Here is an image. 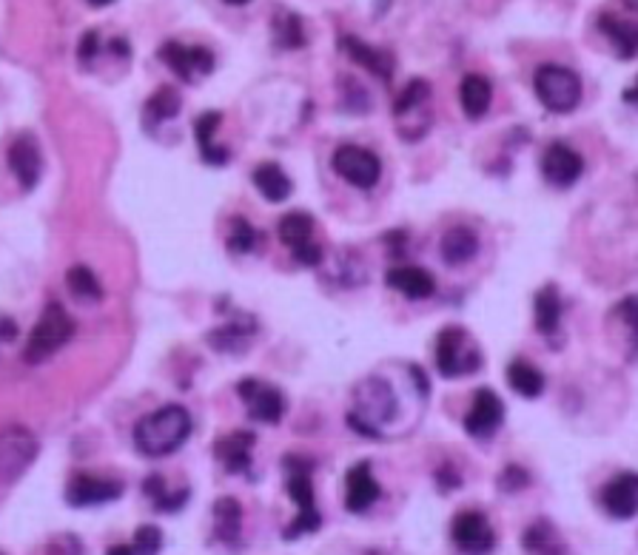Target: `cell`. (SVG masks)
Returning <instances> with one entry per match:
<instances>
[{"label":"cell","mask_w":638,"mask_h":555,"mask_svg":"<svg viewBox=\"0 0 638 555\" xmlns=\"http://www.w3.org/2000/svg\"><path fill=\"white\" fill-rule=\"evenodd\" d=\"M191 413L183 405H166L143 416L134 427V447L146 459H166L177 453L191 436Z\"/></svg>","instance_id":"obj_1"},{"label":"cell","mask_w":638,"mask_h":555,"mask_svg":"<svg viewBox=\"0 0 638 555\" xmlns=\"http://www.w3.org/2000/svg\"><path fill=\"white\" fill-rule=\"evenodd\" d=\"M533 92L547 111L570 114L582 103V77L567 66L545 63L533 74Z\"/></svg>","instance_id":"obj_4"},{"label":"cell","mask_w":638,"mask_h":555,"mask_svg":"<svg viewBox=\"0 0 638 555\" xmlns=\"http://www.w3.org/2000/svg\"><path fill=\"white\" fill-rule=\"evenodd\" d=\"M180 109H183V100H180V92L171 89V86H163L157 92L151 94L146 100V109H143V126L146 129H157L160 123L166 120H174L180 117Z\"/></svg>","instance_id":"obj_28"},{"label":"cell","mask_w":638,"mask_h":555,"mask_svg":"<svg viewBox=\"0 0 638 555\" xmlns=\"http://www.w3.org/2000/svg\"><path fill=\"white\" fill-rule=\"evenodd\" d=\"M522 547L527 553H567V541L547 518H539L527 527L522 536Z\"/></svg>","instance_id":"obj_30"},{"label":"cell","mask_w":638,"mask_h":555,"mask_svg":"<svg viewBox=\"0 0 638 555\" xmlns=\"http://www.w3.org/2000/svg\"><path fill=\"white\" fill-rule=\"evenodd\" d=\"M599 29L610 37V43L616 46V55H619L621 60H630V57L636 55V26H633V20L601 15Z\"/></svg>","instance_id":"obj_31"},{"label":"cell","mask_w":638,"mask_h":555,"mask_svg":"<svg viewBox=\"0 0 638 555\" xmlns=\"http://www.w3.org/2000/svg\"><path fill=\"white\" fill-rule=\"evenodd\" d=\"M18 336V325L6 316H0V342H15Z\"/></svg>","instance_id":"obj_44"},{"label":"cell","mask_w":638,"mask_h":555,"mask_svg":"<svg viewBox=\"0 0 638 555\" xmlns=\"http://www.w3.org/2000/svg\"><path fill=\"white\" fill-rule=\"evenodd\" d=\"M428 100H431V86L422 77H416L396 97L394 117H405V114H413V111H422L428 106Z\"/></svg>","instance_id":"obj_34"},{"label":"cell","mask_w":638,"mask_h":555,"mask_svg":"<svg viewBox=\"0 0 638 555\" xmlns=\"http://www.w3.org/2000/svg\"><path fill=\"white\" fill-rule=\"evenodd\" d=\"M211 518H214V530L211 538L223 547H243V504L231 496H220L211 507Z\"/></svg>","instance_id":"obj_19"},{"label":"cell","mask_w":638,"mask_h":555,"mask_svg":"<svg viewBox=\"0 0 638 555\" xmlns=\"http://www.w3.org/2000/svg\"><path fill=\"white\" fill-rule=\"evenodd\" d=\"M126 484L117 479H97V476H89V473H75L69 487H66V501L72 507H97V504H106V501H114L123 496Z\"/></svg>","instance_id":"obj_14"},{"label":"cell","mask_w":638,"mask_h":555,"mask_svg":"<svg viewBox=\"0 0 638 555\" xmlns=\"http://www.w3.org/2000/svg\"><path fill=\"white\" fill-rule=\"evenodd\" d=\"M451 541L462 553H490L496 547V533L485 513H459L451 524Z\"/></svg>","instance_id":"obj_12"},{"label":"cell","mask_w":638,"mask_h":555,"mask_svg":"<svg viewBox=\"0 0 638 555\" xmlns=\"http://www.w3.org/2000/svg\"><path fill=\"white\" fill-rule=\"evenodd\" d=\"M624 100H627V103H633V100H636V89H627V94H624Z\"/></svg>","instance_id":"obj_47"},{"label":"cell","mask_w":638,"mask_h":555,"mask_svg":"<svg viewBox=\"0 0 638 555\" xmlns=\"http://www.w3.org/2000/svg\"><path fill=\"white\" fill-rule=\"evenodd\" d=\"M527 484H530V473H527L525 467H519V464L505 467V473H499V479H496V487H499L502 493H507V496L525 490Z\"/></svg>","instance_id":"obj_37"},{"label":"cell","mask_w":638,"mask_h":555,"mask_svg":"<svg viewBox=\"0 0 638 555\" xmlns=\"http://www.w3.org/2000/svg\"><path fill=\"white\" fill-rule=\"evenodd\" d=\"M482 368V351L462 325H448L436 336V370L445 379H462Z\"/></svg>","instance_id":"obj_5"},{"label":"cell","mask_w":638,"mask_h":555,"mask_svg":"<svg viewBox=\"0 0 638 555\" xmlns=\"http://www.w3.org/2000/svg\"><path fill=\"white\" fill-rule=\"evenodd\" d=\"M9 171L18 177V183L23 191H32L40 183V171H43V154H40V143L35 134H20L18 140L12 143L9 154Z\"/></svg>","instance_id":"obj_15"},{"label":"cell","mask_w":638,"mask_h":555,"mask_svg":"<svg viewBox=\"0 0 638 555\" xmlns=\"http://www.w3.org/2000/svg\"><path fill=\"white\" fill-rule=\"evenodd\" d=\"M459 103L468 120H482L493 103V86L485 74H465L459 86Z\"/></svg>","instance_id":"obj_25"},{"label":"cell","mask_w":638,"mask_h":555,"mask_svg":"<svg viewBox=\"0 0 638 555\" xmlns=\"http://www.w3.org/2000/svg\"><path fill=\"white\" fill-rule=\"evenodd\" d=\"M439 251H442L445 265H451V268L468 265L470 259L479 254V237H476V231L468 228V225H453V228L445 231Z\"/></svg>","instance_id":"obj_24"},{"label":"cell","mask_w":638,"mask_h":555,"mask_svg":"<svg viewBox=\"0 0 638 555\" xmlns=\"http://www.w3.org/2000/svg\"><path fill=\"white\" fill-rule=\"evenodd\" d=\"M277 234H280L282 245L294 248L300 242L311 240V234H314V217L308 211H288L280 220V231Z\"/></svg>","instance_id":"obj_32"},{"label":"cell","mask_w":638,"mask_h":555,"mask_svg":"<svg viewBox=\"0 0 638 555\" xmlns=\"http://www.w3.org/2000/svg\"><path fill=\"white\" fill-rule=\"evenodd\" d=\"M237 393H240V399L245 402V410H248V419L251 422L280 425L282 416H285V407H288L280 388L265 385L263 379H240Z\"/></svg>","instance_id":"obj_10"},{"label":"cell","mask_w":638,"mask_h":555,"mask_svg":"<svg viewBox=\"0 0 638 555\" xmlns=\"http://www.w3.org/2000/svg\"><path fill=\"white\" fill-rule=\"evenodd\" d=\"M274 37H277L282 49H302L305 46V29H302L300 15L280 12L274 20Z\"/></svg>","instance_id":"obj_35"},{"label":"cell","mask_w":638,"mask_h":555,"mask_svg":"<svg viewBox=\"0 0 638 555\" xmlns=\"http://www.w3.org/2000/svg\"><path fill=\"white\" fill-rule=\"evenodd\" d=\"M533 314H536V331L542 336H556L559 328H562V294L556 285H545L539 288L536 294V302H533Z\"/></svg>","instance_id":"obj_27"},{"label":"cell","mask_w":638,"mask_h":555,"mask_svg":"<svg viewBox=\"0 0 638 555\" xmlns=\"http://www.w3.org/2000/svg\"><path fill=\"white\" fill-rule=\"evenodd\" d=\"M75 336V322L66 314V308L60 302H49L40 314L35 331L29 333V342L23 348V359L29 365H40L46 359H52L60 348H66Z\"/></svg>","instance_id":"obj_3"},{"label":"cell","mask_w":638,"mask_h":555,"mask_svg":"<svg viewBox=\"0 0 638 555\" xmlns=\"http://www.w3.org/2000/svg\"><path fill=\"white\" fill-rule=\"evenodd\" d=\"M228 248L234 254H251L257 248V231L245 217H234L231 220V234H228Z\"/></svg>","instance_id":"obj_36"},{"label":"cell","mask_w":638,"mask_h":555,"mask_svg":"<svg viewBox=\"0 0 638 555\" xmlns=\"http://www.w3.org/2000/svg\"><path fill=\"white\" fill-rule=\"evenodd\" d=\"M584 174L582 154L564 140H553L542 154V177L553 188H573Z\"/></svg>","instance_id":"obj_11"},{"label":"cell","mask_w":638,"mask_h":555,"mask_svg":"<svg viewBox=\"0 0 638 555\" xmlns=\"http://www.w3.org/2000/svg\"><path fill=\"white\" fill-rule=\"evenodd\" d=\"M331 168L337 171L339 177L354 188H374L382 177V163L376 157L371 148L354 146V143H345L339 146L334 154H331Z\"/></svg>","instance_id":"obj_7"},{"label":"cell","mask_w":638,"mask_h":555,"mask_svg":"<svg viewBox=\"0 0 638 555\" xmlns=\"http://www.w3.org/2000/svg\"><path fill=\"white\" fill-rule=\"evenodd\" d=\"M282 470H285V490H288V499L300 507L297 518L282 530V538H285V541H297V538L305 536V533H317L319 527H322V516H319L317 510V496H314V481H311L314 462L288 453V456L282 459Z\"/></svg>","instance_id":"obj_2"},{"label":"cell","mask_w":638,"mask_h":555,"mask_svg":"<svg viewBox=\"0 0 638 555\" xmlns=\"http://www.w3.org/2000/svg\"><path fill=\"white\" fill-rule=\"evenodd\" d=\"M257 444L254 430H234L214 442V459L226 467L231 476H240L251 470V450Z\"/></svg>","instance_id":"obj_17"},{"label":"cell","mask_w":638,"mask_h":555,"mask_svg":"<svg viewBox=\"0 0 638 555\" xmlns=\"http://www.w3.org/2000/svg\"><path fill=\"white\" fill-rule=\"evenodd\" d=\"M436 484H439V490H453V487H459L462 479L456 476V470L451 467H442L439 473H436Z\"/></svg>","instance_id":"obj_43"},{"label":"cell","mask_w":638,"mask_h":555,"mask_svg":"<svg viewBox=\"0 0 638 555\" xmlns=\"http://www.w3.org/2000/svg\"><path fill=\"white\" fill-rule=\"evenodd\" d=\"M163 547V530L160 527H140L137 533H134V541H132V553H157Z\"/></svg>","instance_id":"obj_38"},{"label":"cell","mask_w":638,"mask_h":555,"mask_svg":"<svg viewBox=\"0 0 638 555\" xmlns=\"http://www.w3.org/2000/svg\"><path fill=\"white\" fill-rule=\"evenodd\" d=\"M188 499H191V490H188V487H183V490H174V493L163 490L157 499L151 501V507H154L157 513H180V510L188 504Z\"/></svg>","instance_id":"obj_39"},{"label":"cell","mask_w":638,"mask_h":555,"mask_svg":"<svg viewBox=\"0 0 638 555\" xmlns=\"http://www.w3.org/2000/svg\"><path fill=\"white\" fill-rule=\"evenodd\" d=\"M228 6H245V3H251V0H223Z\"/></svg>","instance_id":"obj_48"},{"label":"cell","mask_w":638,"mask_h":555,"mask_svg":"<svg viewBox=\"0 0 638 555\" xmlns=\"http://www.w3.org/2000/svg\"><path fill=\"white\" fill-rule=\"evenodd\" d=\"M411 373L416 376V385H419V393H422V396H428V393H431V388H428V379H425V373H422L419 368H411Z\"/></svg>","instance_id":"obj_45"},{"label":"cell","mask_w":638,"mask_h":555,"mask_svg":"<svg viewBox=\"0 0 638 555\" xmlns=\"http://www.w3.org/2000/svg\"><path fill=\"white\" fill-rule=\"evenodd\" d=\"M385 282L408 299H428L436 294V279L419 265H399L385 274Z\"/></svg>","instance_id":"obj_23"},{"label":"cell","mask_w":638,"mask_h":555,"mask_svg":"<svg viewBox=\"0 0 638 555\" xmlns=\"http://www.w3.org/2000/svg\"><path fill=\"white\" fill-rule=\"evenodd\" d=\"M66 285H69L72 296L80 299V302H100V299H103V285L97 282V277H94L86 265H75V268H69V274H66Z\"/></svg>","instance_id":"obj_33"},{"label":"cell","mask_w":638,"mask_h":555,"mask_svg":"<svg viewBox=\"0 0 638 555\" xmlns=\"http://www.w3.org/2000/svg\"><path fill=\"white\" fill-rule=\"evenodd\" d=\"M339 46L345 49V55L351 57L354 63H359L362 69H368V72L374 74L376 80H385V83H391L394 80V55L391 52H385V49H374V46H368L365 40H359V37L348 35L339 40Z\"/></svg>","instance_id":"obj_20"},{"label":"cell","mask_w":638,"mask_h":555,"mask_svg":"<svg viewBox=\"0 0 638 555\" xmlns=\"http://www.w3.org/2000/svg\"><path fill=\"white\" fill-rule=\"evenodd\" d=\"M505 422V402L490 388L476 390L473 405L465 416V433L470 439H490Z\"/></svg>","instance_id":"obj_13"},{"label":"cell","mask_w":638,"mask_h":555,"mask_svg":"<svg viewBox=\"0 0 638 555\" xmlns=\"http://www.w3.org/2000/svg\"><path fill=\"white\" fill-rule=\"evenodd\" d=\"M385 245H391L388 251H391V257H402L405 254V245H408V234L405 231H388L385 237H382Z\"/></svg>","instance_id":"obj_42"},{"label":"cell","mask_w":638,"mask_h":555,"mask_svg":"<svg viewBox=\"0 0 638 555\" xmlns=\"http://www.w3.org/2000/svg\"><path fill=\"white\" fill-rule=\"evenodd\" d=\"M399 413V399H396L394 388L382 379H365L357 388V416L359 422H365L368 427H382L391 425Z\"/></svg>","instance_id":"obj_9"},{"label":"cell","mask_w":638,"mask_h":555,"mask_svg":"<svg viewBox=\"0 0 638 555\" xmlns=\"http://www.w3.org/2000/svg\"><path fill=\"white\" fill-rule=\"evenodd\" d=\"M254 180V188L263 194L268 203H285L294 191V183L291 177L285 174V168L280 163H260L251 174Z\"/></svg>","instance_id":"obj_26"},{"label":"cell","mask_w":638,"mask_h":555,"mask_svg":"<svg viewBox=\"0 0 638 555\" xmlns=\"http://www.w3.org/2000/svg\"><path fill=\"white\" fill-rule=\"evenodd\" d=\"M77 57H80V63H92L94 57H97V32H86V35L80 37V49H77Z\"/></svg>","instance_id":"obj_41"},{"label":"cell","mask_w":638,"mask_h":555,"mask_svg":"<svg viewBox=\"0 0 638 555\" xmlns=\"http://www.w3.org/2000/svg\"><path fill=\"white\" fill-rule=\"evenodd\" d=\"M92 6H97V9H103V6H112L114 0H89Z\"/></svg>","instance_id":"obj_46"},{"label":"cell","mask_w":638,"mask_h":555,"mask_svg":"<svg viewBox=\"0 0 638 555\" xmlns=\"http://www.w3.org/2000/svg\"><path fill=\"white\" fill-rule=\"evenodd\" d=\"M40 444L32 430L20 425H9L0 430V484L15 481L35 464Z\"/></svg>","instance_id":"obj_6"},{"label":"cell","mask_w":638,"mask_h":555,"mask_svg":"<svg viewBox=\"0 0 638 555\" xmlns=\"http://www.w3.org/2000/svg\"><path fill=\"white\" fill-rule=\"evenodd\" d=\"M601 507L610 518H627L636 516L638 507V481L636 473H619L616 479H610L601 490Z\"/></svg>","instance_id":"obj_18"},{"label":"cell","mask_w":638,"mask_h":555,"mask_svg":"<svg viewBox=\"0 0 638 555\" xmlns=\"http://www.w3.org/2000/svg\"><path fill=\"white\" fill-rule=\"evenodd\" d=\"M157 57L169 66L171 72L177 74L183 83H197L208 74L214 72V63L217 57L206 46H183L180 40H166L160 49H157Z\"/></svg>","instance_id":"obj_8"},{"label":"cell","mask_w":638,"mask_h":555,"mask_svg":"<svg viewBox=\"0 0 638 555\" xmlns=\"http://www.w3.org/2000/svg\"><path fill=\"white\" fill-rule=\"evenodd\" d=\"M223 123V114L220 111H203L197 120H194V140H197V148H200V160L208 163V166H228L231 160V151L223 146H214V134Z\"/></svg>","instance_id":"obj_21"},{"label":"cell","mask_w":638,"mask_h":555,"mask_svg":"<svg viewBox=\"0 0 638 555\" xmlns=\"http://www.w3.org/2000/svg\"><path fill=\"white\" fill-rule=\"evenodd\" d=\"M507 385L522 399H539L545 393V373L525 359H516L507 365Z\"/></svg>","instance_id":"obj_29"},{"label":"cell","mask_w":638,"mask_h":555,"mask_svg":"<svg viewBox=\"0 0 638 555\" xmlns=\"http://www.w3.org/2000/svg\"><path fill=\"white\" fill-rule=\"evenodd\" d=\"M294 251V259L305 265V268H317L319 262H322V245H317L314 240H305L300 245H294L291 248Z\"/></svg>","instance_id":"obj_40"},{"label":"cell","mask_w":638,"mask_h":555,"mask_svg":"<svg viewBox=\"0 0 638 555\" xmlns=\"http://www.w3.org/2000/svg\"><path fill=\"white\" fill-rule=\"evenodd\" d=\"M254 319H237V322H226L223 328H214L208 331L206 342L217 353H228V356H240L251 348L254 342Z\"/></svg>","instance_id":"obj_22"},{"label":"cell","mask_w":638,"mask_h":555,"mask_svg":"<svg viewBox=\"0 0 638 555\" xmlns=\"http://www.w3.org/2000/svg\"><path fill=\"white\" fill-rule=\"evenodd\" d=\"M379 496H382V490H379L374 473H371V462L365 459V462L354 464L345 476V507H348V513H357V516L368 513L379 501Z\"/></svg>","instance_id":"obj_16"}]
</instances>
